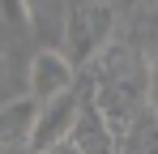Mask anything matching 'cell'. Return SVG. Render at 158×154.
<instances>
[{"mask_svg": "<svg viewBox=\"0 0 158 154\" xmlns=\"http://www.w3.org/2000/svg\"><path fill=\"white\" fill-rule=\"evenodd\" d=\"M111 30H115L111 4H103V0L77 4V9L69 13V26H64V51H69V60H73V64H90V60L107 47Z\"/></svg>", "mask_w": 158, "mask_h": 154, "instance_id": "obj_1", "label": "cell"}, {"mask_svg": "<svg viewBox=\"0 0 158 154\" xmlns=\"http://www.w3.org/2000/svg\"><path fill=\"white\" fill-rule=\"evenodd\" d=\"M141 99H145V81H141V77H128L124 69H107V73L98 77L94 103H98V111L111 120L115 133H124V128L137 120Z\"/></svg>", "mask_w": 158, "mask_h": 154, "instance_id": "obj_2", "label": "cell"}, {"mask_svg": "<svg viewBox=\"0 0 158 154\" xmlns=\"http://www.w3.org/2000/svg\"><path fill=\"white\" fill-rule=\"evenodd\" d=\"M77 111H81V99H77L73 86L60 90L56 99H47L43 111L34 116V128H30V150H52L56 141H64L73 120H77Z\"/></svg>", "mask_w": 158, "mask_h": 154, "instance_id": "obj_3", "label": "cell"}, {"mask_svg": "<svg viewBox=\"0 0 158 154\" xmlns=\"http://www.w3.org/2000/svg\"><path fill=\"white\" fill-rule=\"evenodd\" d=\"M145 94H150V107L158 111V51L150 60V69H145Z\"/></svg>", "mask_w": 158, "mask_h": 154, "instance_id": "obj_8", "label": "cell"}, {"mask_svg": "<svg viewBox=\"0 0 158 154\" xmlns=\"http://www.w3.org/2000/svg\"><path fill=\"white\" fill-rule=\"evenodd\" d=\"M4 73H9V64H4V51H0V86H4Z\"/></svg>", "mask_w": 158, "mask_h": 154, "instance_id": "obj_9", "label": "cell"}, {"mask_svg": "<svg viewBox=\"0 0 158 154\" xmlns=\"http://www.w3.org/2000/svg\"><path fill=\"white\" fill-rule=\"evenodd\" d=\"M39 116V99H13L0 103V141H13V146H30V128Z\"/></svg>", "mask_w": 158, "mask_h": 154, "instance_id": "obj_6", "label": "cell"}, {"mask_svg": "<svg viewBox=\"0 0 158 154\" xmlns=\"http://www.w3.org/2000/svg\"><path fill=\"white\" fill-rule=\"evenodd\" d=\"M73 60H69V51H56V47H43L34 60H30V94L39 103L56 99L60 90H69L73 86Z\"/></svg>", "mask_w": 158, "mask_h": 154, "instance_id": "obj_4", "label": "cell"}, {"mask_svg": "<svg viewBox=\"0 0 158 154\" xmlns=\"http://www.w3.org/2000/svg\"><path fill=\"white\" fill-rule=\"evenodd\" d=\"M26 4H30V9H34V4H39V0H26Z\"/></svg>", "mask_w": 158, "mask_h": 154, "instance_id": "obj_10", "label": "cell"}, {"mask_svg": "<svg viewBox=\"0 0 158 154\" xmlns=\"http://www.w3.org/2000/svg\"><path fill=\"white\" fill-rule=\"evenodd\" d=\"M120 150H158V111L150 107L145 116L137 111V120H132L124 133H120Z\"/></svg>", "mask_w": 158, "mask_h": 154, "instance_id": "obj_7", "label": "cell"}, {"mask_svg": "<svg viewBox=\"0 0 158 154\" xmlns=\"http://www.w3.org/2000/svg\"><path fill=\"white\" fill-rule=\"evenodd\" d=\"M115 128H111V120H107L103 111H98V103H85L77 111V120H73V128H69V146L73 150H115Z\"/></svg>", "mask_w": 158, "mask_h": 154, "instance_id": "obj_5", "label": "cell"}]
</instances>
